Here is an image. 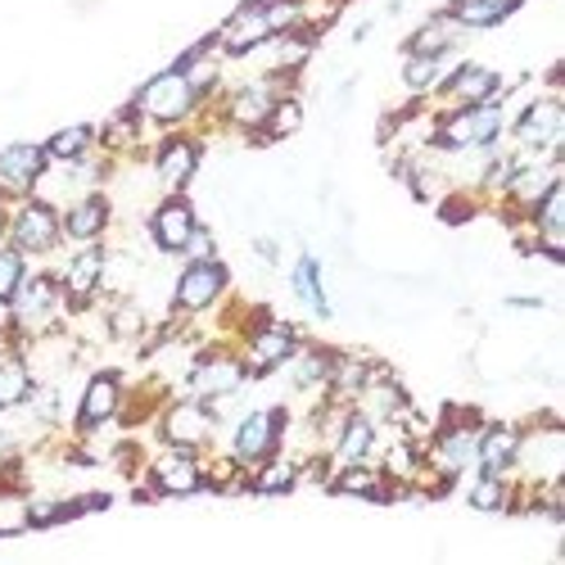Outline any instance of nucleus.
<instances>
[{"mask_svg": "<svg viewBox=\"0 0 565 565\" xmlns=\"http://www.w3.org/2000/svg\"><path fill=\"white\" fill-rule=\"evenodd\" d=\"M295 131H303V100L295 96V90H280L263 131L254 136V146H276V140H290Z\"/></svg>", "mask_w": 565, "mask_h": 565, "instance_id": "nucleus-27", "label": "nucleus"}, {"mask_svg": "<svg viewBox=\"0 0 565 565\" xmlns=\"http://www.w3.org/2000/svg\"><path fill=\"white\" fill-rule=\"evenodd\" d=\"M28 271H32L28 254H19L10 241L0 245V308H10V299L19 295V286L28 280Z\"/></svg>", "mask_w": 565, "mask_h": 565, "instance_id": "nucleus-30", "label": "nucleus"}, {"mask_svg": "<svg viewBox=\"0 0 565 565\" xmlns=\"http://www.w3.org/2000/svg\"><path fill=\"white\" fill-rule=\"evenodd\" d=\"M32 385H36V371H32L28 353L0 340V412L23 407L28 394H32Z\"/></svg>", "mask_w": 565, "mask_h": 565, "instance_id": "nucleus-21", "label": "nucleus"}, {"mask_svg": "<svg viewBox=\"0 0 565 565\" xmlns=\"http://www.w3.org/2000/svg\"><path fill=\"white\" fill-rule=\"evenodd\" d=\"M507 308H515V312H539V308H543V295H511Z\"/></svg>", "mask_w": 565, "mask_h": 565, "instance_id": "nucleus-33", "label": "nucleus"}, {"mask_svg": "<svg viewBox=\"0 0 565 565\" xmlns=\"http://www.w3.org/2000/svg\"><path fill=\"white\" fill-rule=\"evenodd\" d=\"M140 118H146L150 127H159V131H177L185 118H195L200 114V96H195V86L185 82V73L172 64V68H163V73H154L150 82H140V90L127 100Z\"/></svg>", "mask_w": 565, "mask_h": 565, "instance_id": "nucleus-2", "label": "nucleus"}, {"mask_svg": "<svg viewBox=\"0 0 565 565\" xmlns=\"http://www.w3.org/2000/svg\"><path fill=\"white\" fill-rule=\"evenodd\" d=\"M507 136H511V150L561 159V146H565V105H561L556 90L534 96L521 114H515V122H507Z\"/></svg>", "mask_w": 565, "mask_h": 565, "instance_id": "nucleus-5", "label": "nucleus"}, {"mask_svg": "<svg viewBox=\"0 0 565 565\" xmlns=\"http://www.w3.org/2000/svg\"><path fill=\"white\" fill-rule=\"evenodd\" d=\"M295 489H299V457L286 448L249 470V493H258V498H286Z\"/></svg>", "mask_w": 565, "mask_h": 565, "instance_id": "nucleus-24", "label": "nucleus"}, {"mask_svg": "<svg viewBox=\"0 0 565 565\" xmlns=\"http://www.w3.org/2000/svg\"><path fill=\"white\" fill-rule=\"evenodd\" d=\"M375 448H381V426H375L366 412L349 407L344 412V426L335 430L326 457H331V466H358V461H375Z\"/></svg>", "mask_w": 565, "mask_h": 565, "instance_id": "nucleus-19", "label": "nucleus"}, {"mask_svg": "<svg viewBox=\"0 0 565 565\" xmlns=\"http://www.w3.org/2000/svg\"><path fill=\"white\" fill-rule=\"evenodd\" d=\"M122 403H127V385H122V375L118 371H90L86 375V385H82V398H77V416H73V435L90 439V435H100L109 430L114 420L122 416Z\"/></svg>", "mask_w": 565, "mask_h": 565, "instance_id": "nucleus-12", "label": "nucleus"}, {"mask_svg": "<svg viewBox=\"0 0 565 565\" xmlns=\"http://www.w3.org/2000/svg\"><path fill=\"white\" fill-rule=\"evenodd\" d=\"M146 484L150 489H140V498H191V493H204V452L163 444V452H154L146 461Z\"/></svg>", "mask_w": 565, "mask_h": 565, "instance_id": "nucleus-11", "label": "nucleus"}, {"mask_svg": "<svg viewBox=\"0 0 565 565\" xmlns=\"http://www.w3.org/2000/svg\"><path fill=\"white\" fill-rule=\"evenodd\" d=\"M195 226H200V213H195V204L185 200L181 191H177V195H163V200L150 209V217H146L150 245H154L159 254H168V258H181V249H185V241L195 235Z\"/></svg>", "mask_w": 565, "mask_h": 565, "instance_id": "nucleus-15", "label": "nucleus"}, {"mask_svg": "<svg viewBox=\"0 0 565 565\" xmlns=\"http://www.w3.org/2000/svg\"><path fill=\"white\" fill-rule=\"evenodd\" d=\"M226 290H231V267L222 258L185 263L181 276H177V286H172V317L195 321V317L213 312Z\"/></svg>", "mask_w": 565, "mask_h": 565, "instance_id": "nucleus-8", "label": "nucleus"}, {"mask_svg": "<svg viewBox=\"0 0 565 565\" xmlns=\"http://www.w3.org/2000/svg\"><path fill=\"white\" fill-rule=\"evenodd\" d=\"M470 511H493V515H507L511 511V476H476L466 493Z\"/></svg>", "mask_w": 565, "mask_h": 565, "instance_id": "nucleus-29", "label": "nucleus"}, {"mask_svg": "<svg viewBox=\"0 0 565 565\" xmlns=\"http://www.w3.org/2000/svg\"><path fill=\"white\" fill-rule=\"evenodd\" d=\"M466 36H470V32H461V28L439 10V14H430L426 23H420V28L403 41V55H452Z\"/></svg>", "mask_w": 565, "mask_h": 565, "instance_id": "nucleus-23", "label": "nucleus"}, {"mask_svg": "<svg viewBox=\"0 0 565 565\" xmlns=\"http://www.w3.org/2000/svg\"><path fill=\"white\" fill-rule=\"evenodd\" d=\"M521 426L515 420H484L476 439V476H515Z\"/></svg>", "mask_w": 565, "mask_h": 565, "instance_id": "nucleus-17", "label": "nucleus"}, {"mask_svg": "<svg viewBox=\"0 0 565 565\" xmlns=\"http://www.w3.org/2000/svg\"><path fill=\"white\" fill-rule=\"evenodd\" d=\"M290 439V412L271 403V407H249L241 420L231 426V439H226V457L241 466V470H254L263 466L267 457H276Z\"/></svg>", "mask_w": 565, "mask_h": 565, "instance_id": "nucleus-3", "label": "nucleus"}, {"mask_svg": "<svg viewBox=\"0 0 565 565\" xmlns=\"http://www.w3.org/2000/svg\"><path fill=\"white\" fill-rule=\"evenodd\" d=\"M452 64H457L452 55H403V86H407V96L412 100H430L435 86L448 77Z\"/></svg>", "mask_w": 565, "mask_h": 565, "instance_id": "nucleus-26", "label": "nucleus"}, {"mask_svg": "<svg viewBox=\"0 0 565 565\" xmlns=\"http://www.w3.org/2000/svg\"><path fill=\"white\" fill-rule=\"evenodd\" d=\"M185 394L191 398H204V403H217V398H241L249 390V371L241 362V349H226V344H209L191 358L185 366Z\"/></svg>", "mask_w": 565, "mask_h": 565, "instance_id": "nucleus-4", "label": "nucleus"}, {"mask_svg": "<svg viewBox=\"0 0 565 565\" xmlns=\"http://www.w3.org/2000/svg\"><path fill=\"white\" fill-rule=\"evenodd\" d=\"M217 430H222V420H217L213 403L191 398V394H181V398L163 403L159 416H154V435H159V444H172V448L209 452L213 439H217Z\"/></svg>", "mask_w": 565, "mask_h": 565, "instance_id": "nucleus-6", "label": "nucleus"}, {"mask_svg": "<svg viewBox=\"0 0 565 565\" xmlns=\"http://www.w3.org/2000/svg\"><path fill=\"white\" fill-rule=\"evenodd\" d=\"M254 254H258L267 267H276V263H280V241H271V235H258V241H254Z\"/></svg>", "mask_w": 565, "mask_h": 565, "instance_id": "nucleus-32", "label": "nucleus"}, {"mask_svg": "<svg viewBox=\"0 0 565 565\" xmlns=\"http://www.w3.org/2000/svg\"><path fill=\"white\" fill-rule=\"evenodd\" d=\"M507 136V114L502 105H466V109H435V131L430 150L439 154H484L502 146Z\"/></svg>", "mask_w": 565, "mask_h": 565, "instance_id": "nucleus-1", "label": "nucleus"}, {"mask_svg": "<svg viewBox=\"0 0 565 565\" xmlns=\"http://www.w3.org/2000/svg\"><path fill=\"white\" fill-rule=\"evenodd\" d=\"M335 349L326 344H299V353L286 362L290 366V390L295 394H326V375H331Z\"/></svg>", "mask_w": 565, "mask_h": 565, "instance_id": "nucleus-25", "label": "nucleus"}, {"mask_svg": "<svg viewBox=\"0 0 565 565\" xmlns=\"http://www.w3.org/2000/svg\"><path fill=\"white\" fill-rule=\"evenodd\" d=\"M511 96V86L502 82L498 68L489 64H476V60H461L448 68V77L435 86V109H466V105H507Z\"/></svg>", "mask_w": 565, "mask_h": 565, "instance_id": "nucleus-10", "label": "nucleus"}, {"mask_svg": "<svg viewBox=\"0 0 565 565\" xmlns=\"http://www.w3.org/2000/svg\"><path fill=\"white\" fill-rule=\"evenodd\" d=\"M41 150L51 163H73L82 154L96 150V122H73V127H60L51 140H41Z\"/></svg>", "mask_w": 565, "mask_h": 565, "instance_id": "nucleus-28", "label": "nucleus"}, {"mask_svg": "<svg viewBox=\"0 0 565 565\" xmlns=\"http://www.w3.org/2000/svg\"><path fill=\"white\" fill-rule=\"evenodd\" d=\"M45 150L32 146V140H14V146H0V195L6 200H23L32 195L36 177L45 172Z\"/></svg>", "mask_w": 565, "mask_h": 565, "instance_id": "nucleus-18", "label": "nucleus"}, {"mask_svg": "<svg viewBox=\"0 0 565 565\" xmlns=\"http://www.w3.org/2000/svg\"><path fill=\"white\" fill-rule=\"evenodd\" d=\"M525 0H448V19L461 28V32H489V28H502Z\"/></svg>", "mask_w": 565, "mask_h": 565, "instance_id": "nucleus-22", "label": "nucleus"}, {"mask_svg": "<svg viewBox=\"0 0 565 565\" xmlns=\"http://www.w3.org/2000/svg\"><path fill=\"white\" fill-rule=\"evenodd\" d=\"M290 290H295L299 308L312 312L317 321H331V317H335L331 295H326V280H321V258H317V254L303 249V254L295 258V267H290Z\"/></svg>", "mask_w": 565, "mask_h": 565, "instance_id": "nucleus-20", "label": "nucleus"}, {"mask_svg": "<svg viewBox=\"0 0 565 565\" xmlns=\"http://www.w3.org/2000/svg\"><path fill=\"white\" fill-rule=\"evenodd\" d=\"M181 258H185V263H200V258H217V241H213V231H209V226H195V235H191V241H185Z\"/></svg>", "mask_w": 565, "mask_h": 565, "instance_id": "nucleus-31", "label": "nucleus"}, {"mask_svg": "<svg viewBox=\"0 0 565 565\" xmlns=\"http://www.w3.org/2000/svg\"><path fill=\"white\" fill-rule=\"evenodd\" d=\"M6 241L28 254V258H45L64 245V222H60V209L45 204L36 195H23L10 204V235Z\"/></svg>", "mask_w": 565, "mask_h": 565, "instance_id": "nucleus-9", "label": "nucleus"}, {"mask_svg": "<svg viewBox=\"0 0 565 565\" xmlns=\"http://www.w3.org/2000/svg\"><path fill=\"white\" fill-rule=\"evenodd\" d=\"M303 335H299V326L290 321H280L276 312L254 321L249 331L241 335V362L249 371V381H267L271 371H286V362L299 353Z\"/></svg>", "mask_w": 565, "mask_h": 565, "instance_id": "nucleus-7", "label": "nucleus"}, {"mask_svg": "<svg viewBox=\"0 0 565 565\" xmlns=\"http://www.w3.org/2000/svg\"><path fill=\"white\" fill-rule=\"evenodd\" d=\"M200 163H204V140L191 136V131H163L154 140V150H150V172L168 195L185 191V185L195 181Z\"/></svg>", "mask_w": 565, "mask_h": 565, "instance_id": "nucleus-13", "label": "nucleus"}, {"mask_svg": "<svg viewBox=\"0 0 565 565\" xmlns=\"http://www.w3.org/2000/svg\"><path fill=\"white\" fill-rule=\"evenodd\" d=\"M60 276V290L73 317H82L90 303L105 295V241L100 245H77V254L55 271Z\"/></svg>", "mask_w": 565, "mask_h": 565, "instance_id": "nucleus-14", "label": "nucleus"}, {"mask_svg": "<svg viewBox=\"0 0 565 565\" xmlns=\"http://www.w3.org/2000/svg\"><path fill=\"white\" fill-rule=\"evenodd\" d=\"M60 222H64V241L68 245H100L109 222H114V200L105 191H86V195L64 204Z\"/></svg>", "mask_w": 565, "mask_h": 565, "instance_id": "nucleus-16", "label": "nucleus"}]
</instances>
